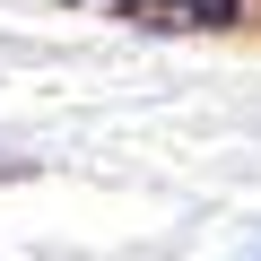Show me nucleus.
<instances>
[{
    "label": "nucleus",
    "mask_w": 261,
    "mask_h": 261,
    "mask_svg": "<svg viewBox=\"0 0 261 261\" xmlns=\"http://www.w3.org/2000/svg\"><path fill=\"white\" fill-rule=\"evenodd\" d=\"M105 18H140V27H235L244 0H79Z\"/></svg>",
    "instance_id": "1"
}]
</instances>
